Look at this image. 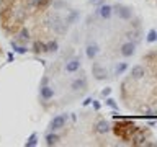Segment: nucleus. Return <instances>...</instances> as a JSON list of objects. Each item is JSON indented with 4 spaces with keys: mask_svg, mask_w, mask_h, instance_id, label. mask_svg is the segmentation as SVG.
<instances>
[{
    "mask_svg": "<svg viewBox=\"0 0 157 147\" xmlns=\"http://www.w3.org/2000/svg\"><path fill=\"white\" fill-rule=\"evenodd\" d=\"M39 96L43 101H48L54 96V90L49 83H39Z\"/></svg>",
    "mask_w": 157,
    "mask_h": 147,
    "instance_id": "8",
    "label": "nucleus"
},
{
    "mask_svg": "<svg viewBox=\"0 0 157 147\" xmlns=\"http://www.w3.org/2000/svg\"><path fill=\"white\" fill-rule=\"evenodd\" d=\"M93 131H95L97 134H106V132L111 131V126H110V123H108L106 119L100 118V119L93 124Z\"/></svg>",
    "mask_w": 157,
    "mask_h": 147,
    "instance_id": "9",
    "label": "nucleus"
},
{
    "mask_svg": "<svg viewBox=\"0 0 157 147\" xmlns=\"http://www.w3.org/2000/svg\"><path fill=\"white\" fill-rule=\"evenodd\" d=\"M97 15H100L103 20H110L113 15V7L111 5H100V8L97 10Z\"/></svg>",
    "mask_w": 157,
    "mask_h": 147,
    "instance_id": "12",
    "label": "nucleus"
},
{
    "mask_svg": "<svg viewBox=\"0 0 157 147\" xmlns=\"http://www.w3.org/2000/svg\"><path fill=\"white\" fill-rule=\"evenodd\" d=\"M146 41L149 43V44H152V43H155V41H157V29H149Z\"/></svg>",
    "mask_w": 157,
    "mask_h": 147,
    "instance_id": "22",
    "label": "nucleus"
},
{
    "mask_svg": "<svg viewBox=\"0 0 157 147\" xmlns=\"http://www.w3.org/2000/svg\"><path fill=\"white\" fill-rule=\"evenodd\" d=\"M33 52L34 54H44V52H46V43L36 39V41L33 43Z\"/></svg>",
    "mask_w": 157,
    "mask_h": 147,
    "instance_id": "16",
    "label": "nucleus"
},
{
    "mask_svg": "<svg viewBox=\"0 0 157 147\" xmlns=\"http://www.w3.org/2000/svg\"><path fill=\"white\" fill-rule=\"evenodd\" d=\"M88 2H90L92 5H101L103 2H105V0H88Z\"/></svg>",
    "mask_w": 157,
    "mask_h": 147,
    "instance_id": "28",
    "label": "nucleus"
},
{
    "mask_svg": "<svg viewBox=\"0 0 157 147\" xmlns=\"http://www.w3.org/2000/svg\"><path fill=\"white\" fill-rule=\"evenodd\" d=\"M34 145H38V132H33L25 142V147H34Z\"/></svg>",
    "mask_w": 157,
    "mask_h": 147,
    "instance_id": "20",
    "label": "nucleus"
},
{
    "mask_svg": "<svg viewBox=\"0 0 157 147\" xmlns=\"http://www.w3.org/2000/svg\"><path fill=\"white\" fill-rule=\"evenodd\" d=\"M146 75V67L141 66V64H136V66L131 67V78L132 80H141Z\"/></svg>",
    "mask_w": 157,
    "mask_h": 147,
    "instance_id": "11",
    "label": "nucleus"
},
{
    "mask_svg": "<svg viewBox=\"0 0 157 147\" xmlns=\"http://www.w3.org/2000/svg\"><path fill=\"white\" fill-rule=\"evenodd\" d=\"M57 51H59V43H57V39H52V41L46 43V52L52 54V52H57Z\"/></svg>",
    "mask_w": 157,
    "mask_h": 147,
    "instance_id": "18",
    "label": "nucleus"
},
{
    "mask_svg": "<svg viewBox=\"0 0 157 147\" xmlns=\"http://www.w3.org/2000/svg\"><path fill=\"white\" fill-rule=\"evenodd\" d=\"M92 106H93V110H95V111H98V110L101 108L100 101H97V100H92Z\"/></svg>",
    "mask_w": 157,
    "mask_h": 147,
    "instance_id": "26",
    "label": "nucleus"
},
{
    "mask_svg": "<svg viewBox=\"0 0 157 147\" xmlns=\"http://www.w3.org/2000/svg\"><path fill=\"white\" fill-rule=\"evenodd\" d=\"M85 54H87V57L90 59V61H92V59H95L97 54H98V44H95V43L88 44L87 49H85Z\"/></svg>",
    "mask_w": 157,
    "mask_h": 147,
    "instance_id": "15",
    "label": "nucleus"
},
{
    "mask_svg": "<svg viewBox=\"0 0 157 147\" xmlns=\"http://www.w3.org/2000/svg\"><path fill=\"white\" fill-rule=\"evenodd\" d=\"M111 95V88L110 87H105V88H103V90H101V96H110Z\"/></svg>",
    "mask_w": 157,
    "mask_h": 147,
    "instance_id": "25",
    "label": "nucleus"
},
{
    "mask_svg": "<svg viewBox=\"0 0 157 147\" xmlns=\"http://www.w3.org/2000/svg\"><path fill=\"white\" fill-rule=\"evenodd\" d=\"M136 46L137 44L136 43H132V41H128V43H124L121 46V56L123 57H131V56H134V52H136Z\"/></svg>",
    "mask_w": 157,
    "mask_h": 147,
    "instance_id": "10",
    "label": "nucleus"
},
{
    "mask_svg": "<svg viewBox=\"0 0 157 147\" xmlns=\"http://www.w3.org/2000/svg\"><path fill=\"white\" fill-rule=\"evenodd\" d=\"M105 103L111 108V110H118V103H116L115 100H113L111 96H106V98H105Z\"/></svg>",
    "mask_w": 157,
    "mask_h": 147,
    "instance_id": "23",
    "label": "nucleus"
},
{
    "mask_svg": "<svg viewBox=\"0 0 157 147\" xmlns=\"http://www.w3.org/2000/svg\"><path fill=\"white\" fill-rule=\"evenodd\" d=\"M66 123H67V115H57V116H54L51 123H49V131H59V129H62L64 126H66Z\"/></svg>",
    "mask_w": 157,
    "mask_h": 147,
    "instance_id": "4",
    "label": "nucleus"
},
{
    "mask_svg": "<svg viewBox=\"0 0 157 147\" xmlns=\"http://www.w3.org/2000/svg\"><path fill=\"white\" fill-rule=\"evenodd\" d=\"M12 61H13V54L10 52V54H8V62H12Z\"/></svg>",
    "mask_w": 157,
    "mask_h": 147,
    "instance_id": "30",
    "label": "nucleus"
},
{
    "mask_svg": "<svg viewBox=\"0 0 157 147\" xmlns=\"http://www.w3.org/2000/svg\"><path fill=\"white\" fill-rule=\"evenodd\" d=\"M128 70V62H118L116 67H115V74L116 75H123Z\"/></svg>",
    "mask_w": 157,
    "mask_h": 147,
    "instance_id": "21",
    "label": "nucleus"
},
{
    "mask_svg": "<svg viewBox=\"0 0 157 147\" xmlns=\"http://www.w3.org/2000/svg\"><path fill=\"white\" fill-rule=\"evenodd\" d=\"M149 129L147 127H139L134 134L131 136V139H129V142H131V145H144L146 142H147V137H149Z\"/></svg>",
    "mask_w": 157,
    "mask_h": 147,
    "instance_id": "2",
    "label": "nucleus"
},
{
    "mask_svg": "<svg viewBox=\"0 0 157 147\" xmlns=\"http://www.w3.org/2000/svg\"><path fill=\"white\" fill-rule=\"evenodd\" d=\"M51 2H52V0H39V2H38V8H46Z\"/></svg>",
    "mask_w": 157,
    "mask_h": 147,
    "instance_id": "24",
    "label": "nucleus"
},
{
    "mask_svg": "<svg viewBox=\"0 0 157 147\" xmlns=\"http://www.w3.org/2000/svg\"><path fill=\"white\" fill-rule=\"evenodd\" d=\"M87 87H88V82H87V77H83V75L74 78L71 83V88L74 92H83V90H87Z\"/></svg>",
    "mask_w": 157,
    "mask_h": 147,
    "instance_id": "7",
    "label": "nucleus"
},
{
    "mask_svg": "<svg viewBox=\"0 0 157 147\" xmlns=\"http://www.w3.org/2000/svg\"><path fill=\"white\" fill-rule=\"evenodd\" d=\"M92 75L95 77L97 80H105V78L108 77V70L101 66V64L93 62L92 64Z\"/></svg>",
    "mask_w": 157,
    "mask_h": 147,
    "instance_id": "5",
    "label": "nucleus"
},
{
    "mask_svg": "<svg viewBox=\"0 0 157 147\" xmlns=\"http://www.w3.org/2000/svg\"><path fill=\"white\" fill-rule=\"evenodd\" d=\"M12 49H13V52H17V54H26L28 52V49H26V46H20V44L15 41H12Z\"/></svg>",
    "mask_w": 157,
    "mask_h": 147,
    "instance_id": "19",
    "label": "nucleus"
},
{
    "mask_svg": "<svg viewBox=\"0 0 157 147\" xmlns=\"http://www.w3.org/2000/svg\"><path fill=\"white\" fill-rule=\"evenodd\" d=\"M139 129V126L136 124V123H132L129 119H121L120 123H115V126H113V132H115L116 137H120L123 141H129L131 136L134 134V132Z\"/></svg>",
    "mask_w": 157,
    "mask_h": 147,
    "instance_id": "1",
    "label": "nucleus"
},
{
    "mask_svg": "<svg viewBox=\"0 0 157 147\" xmlns=\"http://www.w3.org/2000/svg\"><path fill=\"white\" fill-rule=\"evenodd\" d=\"M113 12L118 15V18L124 20V21H128V20H131L132 17H134L132 8L128 7V5H115V7H113Z\"/></svg>",
    "mask_w": 157,
    "mask_h": 147,
    "instance_id": "3",
    "label": "nucleus"
},
{
    "mask_svg": "<svg viewBox=\"0 0 157 147\" xmlns=\"http://www.w3.org/2000/svg\"><path fill=\"white\" fill-rule=\"evenodd\" d=\"M44 139H46V145H56L61 137H59V134H56V131H51V132H48V134H46Z\"/></svg>",
    "mask_w": 157,
    "mask_h": 147,
    "instance_id": "13",
    "label": "nucleus"
},
{
    "mask_svg": "<svg viewBox=\"0 0 157 147\" xmlns=\"http://www.w3.org/2000/svg\"><path fill=\"white\" fill-rule=\"evenodd\" d=\"M80 67H82L80 57H72V59H69V61L66 62L64 70H66L67 74H75V72H78V69H80Z\"/></svg>",
    "mask_w": 157,
    "mask_h": 147,
    "instance_id": "6",
    "label": "nucleus"
},
{
    "mask_svg": "<svg viewBox=\"0 0 157 147\" xmlns=\"http://www.w3.org/2000/svg\"><path fill=\"white\" fill-rule=\"evenodd\" d=\"M29 39H31V36H29V31H28V29H26V28H21V29H20L18 34H17V41L26 44Z\"/></svg>",
    "mask_w": 157,
    "mask_h": 147,
    "instance_id": "14",
    "label": "nucleus"
},
{
    "mask_svg": "<svg viewBox=\"0 0 157 147\" xmlns=\"http://www.w3.org/2000/svg\"><path fill=\"white\" fill-rule=\"evenodd\" d=\"M78 17H80V13H78V10H71V12H69V15L66 17V20H64V21H66L67 24H74L78 20Z\"/></svg>",
    "mask_w": 157,
    "mask_h": 147,
    "instance_id": "17",
    "label": "nucleus"
},
{
    "mask_svg": "<svg viewBox=\"0 0 157 147\" xmlns=\"http://www.w3.org/2000/svg\"><path fill=\"white\" fill-rule=\"evenodd\" d=\"M92 100H93V98H85V100H83V103H82V106H88V105H92Z\"/></svg>",
    "mask_w": 157,
    "mask_h": 147,
    "instance_id": "27",
    "label": "nucleus"
},
{
    "mask_svg": "<svg viewBox=\"0 0 157 147\" xmlns=\"http://www.w3.org/2000/svg\"><path fill=\"white\" fill-rule=\"evenodd\" d=\"M147 124H149V126L152 127V126H155V124H157V121H149V123H147Z\"/></svg>",
    "mask_w": 157,
    "mask_h": 147,
    "instance_id": "29",
    "label": "nucleus"
}]
</instances>
